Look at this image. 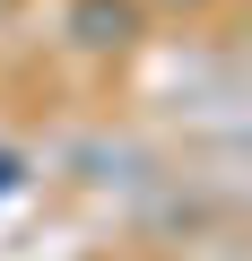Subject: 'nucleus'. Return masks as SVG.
<instances>
[{
    "mask_svg": "<svg viewBox=\"0 0 252 261\" xmlns=\"http://www.w3.org/2000/svg\"><path fill=\"white\" fill-rule=\"evenodd\" d=\"M131 0H78V35L87 44H131Z\"/></svg>",
    "mask_w": 252,
    "mask_h": 261,
    "instance_id": "1",
    "label": "nucleus"
},
{
    "mask_svg": "<svg viewBox=\"0 0 252 261\" xmlns=\"http://www.w3.org/2000/svg\"><path fill=\"white\" fill-rule=\"evenodd\" d=\"M9 183H18V157H0V192H9Z\"/></svg>",
    "mask_w": 252,
    "mask_h": 261,
    "instance_id": "2",
    "label": "nucleus"
}]
</instances>
